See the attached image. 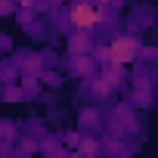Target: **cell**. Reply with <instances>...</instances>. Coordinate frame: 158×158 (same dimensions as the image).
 Masks as SVG:
<instances>
[{"label": "cell", "mask_w": 158, "mask_h": 158, "mask_svg": "<svg viewBox=\"0 0 158 158\" xmlns=\"http://www.w3.org/2000/svg\"><path fill=\"white\" fill-rule=\"evenodd\" d=\"M3 96H6V99H22L25 93H22L19 87H6V90H3Z\"/></svg>", "instance_id": "cell-9"}, {"label": "cell", "mask_w": 158, "mask_h": 158, "mask_svg": "<svg viewBox=\"0 0 158 158\" xmlns=\"http://www.w3.org/2000/svg\"><path fill=\"white\" fill-rule=\"evenodd\" d=\"M96 3H99V6H118L121 0H96Z\"/></svg>", "instance_id": "cell-12"}, {"label": "cell", "mask_w": 158, "mask_h": 158, "mask_svg": "<svg viewBox=\"0 0 158 158\" xmlns=\"http://www.w3.org/2000/svg\"><path fill=\"white\" fill-rule=\"evenodd\" d=\"M71 71L77 77H90V74H96V59L90 53H74L71 56Z\"/></svg>", "instance_id": "cell-3"}, {"label": "cell", "mask_w": 158, "mask_h": 158, "mask_svg": "<svg viewBox=\"0 0 158 158\" xmlns=\"http://www.w3.org/2000/svg\"><path fill=\"white\" fill-rule=\"evenodd\" d=\"M6 136H13V124L0 121V139H6Z\"/></svg>", "instance_id": "cell-10"}, {"label": "cell", "mask_w": 158, "mask_h": 158, "mask_svg": "<svg viewBox=\"0 0 158 158\" xmlns=\"http://www.w3.org/2000/svg\"><path fill=\"white\" fill-rule=\"evenodd\" d=\"M81 124H84V127H96V124H99V112H93V109L81 112Z\"/></svg>", "instance_id": "cell-8"}, {"label": "cell", "mask_w": 158, "mask_h": 158, "mask_svg": "<svg viewBox=\"0 0 158 158\" xmlns=\"http://www.w3.org/2000/svg\"><path fill=\"white\" fill-rule=\"evenodd\" d=\"M90 50H93L90 31H77V34L68 37V53H71V56H74V53H90Z\"/></svg>", "instance_id": "cell-5"}, {"label": "cell", "mask_w": 158, "mask_h": 158, "mask_svg": "<svg viewBox=\"0 0 158 158\" xmlns=\"http://www.w3.org/2000/svg\"><path fill=\"white\" fill-rule=\"evenodd\" d=\"M87 90H90L96 99H109L112 90H115V84L109 81V77H102V74H90V77H87Z\"/></svg>", "instance_id": "cell-4"}, {"label": "cell", "mask_w": 158, "mask_h": 158, "mask_svg": "<svg viewBox=\"0 0 158 158\" xmlns=\"http://www.w3.org/2000/svg\"><path fill=\"white\" fill-rule=\"evenodd\" d=\"M68 22L74 31H93L106 22V6L93 3V0H77L68 10Z\"/></svg>", "instance_id": "cell-1"}, {"label": "cell", "mask_w": 158, "mask_h": 158, "mask_svg": "<svg viewBox=\"0 0 158 158\" xmlns=\"http://www.w3.org/2000/svg\"><path fill=\"white\" fill-rule=\"evenodd\" d=\"M139 37L136 34H115L109 44H106V62H115V65H130L139 59ZM102 62V65H106Z\"/></svg>", "instance_id": "cell-2"}, {"label": "cell", "mask_w": 158, "mask_h": 158, "mask_svg": "<svg viewBox=\"0 0 158 158\" xmlns=\"http://www.w3.org/2000/svg\"><path fill=\"white\" fill-rule=\"evenodd\" d=\"M44 152H62V149H59L53 139H47V143H44Z\"/></svg>", "instance_id": "cell-11"}, {"label": "cell", "mask_w": 158, "mask_h": 158, "mask_svg": "<svg viewBox=\"0 0 158 158\" xmlns=\"http://www.w3.org/2000/svg\"><path fill=\"white\" fill-rule=\"evenodd\" d=\"M99 149H102V146H99V139H90V136H87V139H81V155H96Z\"/></svg>", "instance_id": "cell-7"}, {"label": "cell", "mask_w": 158, "mask_h": 158, "mask_svg": "<svg viewBox=\"0 0 158 158\" xmlns=\"http://www.w3.org/2000/svg\"><path fill=\"white\" fill-rule=\"evenodd\" d=\"M19 68H22L25 74H40V71H44V59H40V56H31V53H25V56L19 59Z\"/></svg>", "instance_id": "cell-6"}]
</instances>
